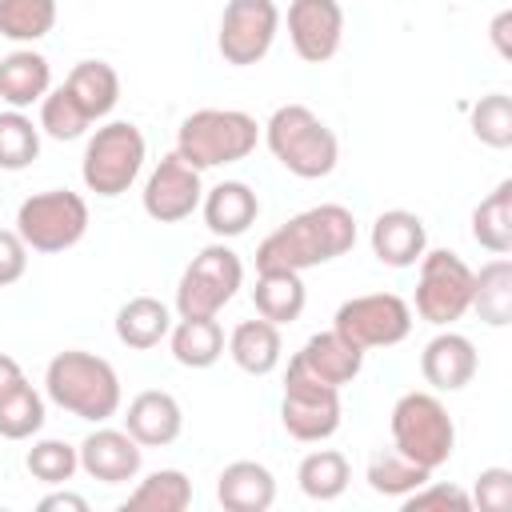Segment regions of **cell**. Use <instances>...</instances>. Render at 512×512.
<instances>
[{
    "label": "cell",
    "instance_id": "6da1fadb",
    "mask_svg": "<svg viewBox=\"0 0 512 512\" xmlns=\"http://www.w3.org/2000/svg\"><path fill=\"white\" fill-rule=\"evenodd\" d=\"M356 244V216L344 204H316L296 212L288 224L268 232L256 248V272L260 268H288V272H308L320 268Z\"/></svg>",
    "mask_w": 512,
    "mask_h": 512
},
{
    "label": "cell",
    "instance_id": "7a4b0ae2",
    "mask_svg": "<svg viewBox=\"0 0 512 512\" xmlns=\"http://www.w3.org/2000/svg\"><path fill=\"white\" fill-rule=\"evenodd\" d=\"M44 392L56 408H64L68 416L76 420H88V424H104L120 412V376L116 368L96 356V352H80V348H68V352H56L44 368Z\"/></svg>",
    "mask_w": 512,
    "mask_h": 512
},
{
    "label": "cell",
    "instance_id": "3957f363",
    "mask_svg": "<svg viewBox=\"0 0 512 512\" xmlns=\"http://www.w3.org/2000/svg\"><path fill=\"white\" fill-rule=\"evenodd\" d=\"M260 136H264L268 152L280 160V168L300 180H320L340 160L336 132L308 104H280L268 116V124L260 128Z\"/></svg>",
    "mask_w": 512,
    "mask_h": 512
},
{
    "label": "cell",
    "instance_id": "277c9868",
    "mask_svg": "<svg viewBox=\"0 0 512 512\" xmlns=\"http://www.w3.org/2000/svg\"><path fill=\"white\" fill-rule=\"evenodd\" d=\"M256 144H260V124L240 108H196L192 116L180 120L176 132V152L200 172L236 164L252 156Z\"/></svg>",
    "mask_w": 512,
    "mask_h": 512
},
{
    "label": "cell",
    "instance_id": "5b68a950",
    "mask_svg": "<svg viewBox=\"0 0 512 512\" xmlns=\"http://www.w3.org/2000/svg\"><path fill=\"white\" fill-rule=\"evenodd\" d=\"M392 448L408 460H416L420 468L436 472L452 460L456 448V424L444 408V400L436 392H404L392 404Z\"/></svg>",
    "mask_w": 512,
    "mask_h": 512
},
{
    "label": "cell",
    "instance_id": "8992f818",
    "mask_svg": "<svg viewBox=\"0 0 512 512\" xmlns=\"http://www.w3.org/2000/svg\"><path fill=\"white\" fill-rule=\"evenodd\" d=\"M144 156H148V144H144V132L132 120L100 124L84 144V160H80L84 188L104 196V200L124 196L136 184V176L144 168Z\"/></svg>",
    "mask_w": 512,
    "mask_h": 512
},
{
    "label": "cell",
    "instance_id": "52a82bcc",
    "mask_svg": "<svg viewBox=\"0 0 512 512\" xmlns=\"http://www.w3.org/2000/svg\"><path fill=\"white\" fill-rule=\"evenodd\" d=\"M16 232L28 252H68L88 232V200L72 188H48L16 208Z\"/></svg>",
    "mask_w": 512,
    "mask_h": 512
},
{
    "label": "cell",
    "instance_id": "ba28073f",
    "mask_svg": "<svg viewBox=\"0 0 512 512\" xmlns=\"http://www.w3.org/2000/svg\"><path fill=\"white\" fill-rule=\"evenodd\" d=\"M244 284V264L240 256L216 240L208 248H200L188 268L180 272V284H176V312L180 316H216Z\"/></svg>",
    "mask_w": 512,
    "mask_h": 512
},
{
    "label": "cell",
    "instance_id": "9c48e42d",
    "mask_svg": "<svg viewBox=\"0 0 512 512\" xmlns=\"http://www.w3.org/2000/svg\"><path fill=\"white\" fill-rule=\"evenodd\" d=\"M416 264V316L436 328L456 324L472 304V268L448 248H424Z\"/></svg>",
    "mask_w": 512,
    "mask_h": 512
},
{
    "label": "cell",
    "instance_id": "30bf717a",
    "mask_svg": "<svg viewBox=\"0 0 512 512\" xmlns=\"http://www.w3.org/2000/svg\"><path fill=\"white\" fill-rule=\"evenodd\" d=\"M332 328L364 352L392 348V344L408 340V332H412V304L396 292H364L336 308Z\"/></svg>",
    "mask_w": 512,
    "mask_h": 512
},
{
    "label": "cell",
    "instance_id": "8fae6325",
    "mask_svg": "<svg viewBox=\"0 0 512 512\" xmlns=\"http://www.w3.org/2000/svg\"><path fill=\"white\" fill-rule=\"evenodd\" d=\"M340 388L320 384L308 376L296 360H288L284 372V400H280V424L300 444H320L340 428Z\"/></svg>",
    "mask_w": 512,
    "mask_h": 512
},
{
    "label": "cell",
    "instance_id": "7c38bea8",
    "mask_svg": "<svg viewBox=\"0 0 512 512\" xmlns=\"http://www.w3.org/2000/svg\"><path fill=\"white\" fill-rule=\"evenodd\" d=\"M276 32H280L276 0H228L224 12H220L216 48H220L224 64L252 68L272 52Z\"/></svg>",
    "mask_w": 512,
    "mask_h": 512
},
{
    "label": "cell",
    "instance_id": "4fadbf2b",
    "mask_svg": "<svg viewBox=\"0 0 512 512\" xmlns=\"http://www.w3.org/2000/svg\"><path fill=\"white\" fill-rule=\"evenodd\" d=\"M144 212L156 224H180L188 220L200 200H204V184H200V168H192L180 152L160 156V164L148 172L144 180Z\"/></svg>",
    "mask_w": 512,
    "mask_h": 512
},
{
    "label": "cell",
    "instance_id": "5bb4252c",
    "mask_svg": "<svg viewBox=\"0 0 512 512\" xmlns=\"http://www.w3.org/2000/svg\"><path fill=\"white\" fill-rule=\"evenodd\" d=\"M288 40L304 64H324L344 44V8L340 0H292L288 4Z\"/></svg>",
    "mask_w": 512,
    "mask_h": 512
},
{
    "label": "cell",
    "instance_id": "9a60e30c",
    "mask_svg": "<svg viewBox=\"0 0 512 512\" xmlns=\"http://www.w3.org/2000/svg\"><path fill=\"white\" fill-rule=\"evenodd\" d=\"M80 472H88L100 484H128L140 476L144 448L124 428H96L80 440Z\"/></svg>",
    "mask_w": 512,
    "mask_h": 512
},
{
    "label": "cell",
    "instance_id": "2e32d148",
    "mask_svg": "<svg viewBox=\"0 0 512 512\" xmlns=\"http://www.w3.org/2000/svg\"><path fill=\"white\" fill-rule=\"evenodd\" d=\"M480 368V356H476V344L464 336V332H436L424 352H420V376L436 388V392H460L472 384Z\"/></svg>",
    "mask_w": 512,
    "mask_h": 512
},
{
    "label": "cell",
    "instance_id": "e0dca14e",
    "mask_svg": "<svg viewBox=\"0 0 512 512\" xmlns=\"http://www.w3.org/2000/svg\"><path fill=\"white\" fill-rule=\"evenodd\" d=\"M184 428V412L180 400L164 388H144L128 400L124 412V432L140 444V448H168Z\"/></svg>",
    "mask_w": 512,
    "mask_h": 512
},
{
    "label": "cell",
    "instance_id": "ac0fdd59",
    "mask_svg": "<svg viewBox=\"0 0 512 512\" xmlns=\"http://www.w3.org/2000/svg\"><path fill=\"white\" fill-rule=\"evenodd\" d=\"M368 244H372V256L388 268H412L424 248H428V228L416 212L408 208H388L372 220V232H368Z\"/></svg>",
    "mask_w": 512,
    "mask_h": 512
},
{
    "label": "cell",
    "instance_id": "d6986e66",
    "mask_svg": "<svg viewBox=\"0 0 512 512\" xmlns=\"http://www.w3.org/2000/svg\"><path fill=\"white\" fill-rule=\"evenodd\" d=\"M292 360H296L308 376H316L320 384L344 388V384H352V380L360 376V368H364V348L348 344L336 328H328V332L308 336L304 348H300Z\"/></svg>",
    "mask_w": 512,
    "mask_h": 512
},
{
    "label": "cell",
    "instance_id": "ffe728a7",
    "mask_svg": "<svg viewBox=\"0 0 512 512\" xmlns=\"http://www.w3.org/2000/svg\"><path fill=\"white\" fill-rule=\"evenodd\" d=\"M200 212H204V224L216 240H232V236H244L256 224L260 196L244 180H220L216 188L204 192Z\"/></svg>",
    "mask_w": 512,
    "mask_h": 512
},
{
    "label": "cell",
    "instance_id": "44dd1931",
    "mask_svg": "<svg viewBox=\"0 0 512 512\" xmlns=\"http://www.w3.org/2000/svg\"><path fill=\"white\" fill-rule=\"evenodd\" d=\"M216 500L224 512H268L276 504V476L260 460H232L216 476Z\"/></svg>",
    "mask_w": 512,
    "mask_h": 512
},
{
    "label": "cell",
    "instance_id": "7402d4cb",
    "mask_svg": "<svg viewBox=\"0 0 512 512\" xmlns=\"http://www.w3.org/2000/svg\"><path fill=\"white\" fill-rule=\"evenodd\" d=\"M52 88V64L48 56L32 52V48H16L8 56H0V100L8 108H32L48 96Z\"/></svg>",
    "mask_w": 512,
    "mask_h": 512
},
{
    "label": "cell",
    "instance_id": "603a6c76",
    "mask_svg": "<svg viewBox=\"0 0 512 512\" xmlns=\"http://www.w3.org/2000/svg\"><path fill=\"white\" fill-rule=\"evenodd\" d=\"M228 356L240 372L248 376H268L276 372L280 356H284V340H280V324L256 316V320H240L228 336Z\"/></svg>",
    "mask_w": 512,
    "mask_h": 512
},
{
    "label": "cell",
    "instance_id": "cb8c5ba5",
    "mask_svg": "<svg viewBox=\"0 0 512 512\" xmlns=\"http://www.w3.org/2000/svg\"><path fill=\"white\" fill-rule=\"evenodd\" d=\"M252 304H256V316H264L272 324H292V320H300V312L308 304V288H304L300 272L260 268L256 288H252Z\"/></svg>",
    "mask_w": 512,
    "mask_h": 512
},
{
    "label": "cell",
    "instance_id": "d4e9b609",
    "mask_svg": "<svg viewBox=\"0 0 512 512\" xmlns=\"http://www.w3.org/2000/svg\"><path fill=\"white\" fill-rule=\"evenodd\" d=\"M172 332V312L164 300L156 296H132L128 304H120L116 312V340L124 348H136V352H148L156 348L160 340H168Z\"/></svg>",
    "mask_w": 512,
    "mask_h": 512
},
{
    "label": "cell",
    "instance_id": "484cf974",
    "mask_svg": "<svg viewBox=\"0 0 512 512\" xmlns=\"http://www.w3.org/2000/svg\"><path fill=\"white\" fill-rule=\"evenodd\" d=\"M168 348L184 368H212L224 356V328L216 316H180L168 332Z\"/></svg>",
    "mask_w": 512,
    "mask_h": 512
},
{
    "label": "cell",
    "instance_id": "4316f807",
    "mask_svg": "<svg viewBox=\"0 0 512 512\" xmlns=\"http://www.w3.org/2000/svg\"><path fill=\"white\" fill-rule=\"evenodd\" d=\"M64 88L76 96V104L88 112V120H104L120 104V72L108 60H80Z\"/></svg>",
    "mask_w": 512,
    "mask_h": 512
},
{
    "label": "cell",
    "instance_id": "83f0119b",
    "mask_svg": "<svg viewBox=\"0 0 512 512\" xmlns=\"http://www.w3.org/2000/svg\"><path fill=\"white\" fill-rule=\"evenodd\" d=\"M468 308L492 328L512 324V260L508 256H496L480 272H472V304Z\"/></svg>",
    "mask_w": 512,
    "mask_h": 512
},
{
    "label": "cell",
    "instance_id": "f1b7e54d",
    "mask_svg": "<svg viewBox=\"0 0 512 512\" xmlns=\"http://www.w3.org/2000/svg\"><path fill=\"white\" fill-rule=\"evenodd\" d=\"M472 240L492 256L512 252V180H500L472 208Z\"/></svg>",
    "mask_w": 512,
    "mask_h": 512
},
{
    "label": "cell",
    "instance_id": "f546056e",
    "mask_svg": "<svg viewBox=\"0 0 512 512\" xmlns=\"http://www.w3.org/2000/svg\"><path fill=\"white\" fill-rule=\"evenodd\" d=\"M192 504V480L180 468L148 472L124 500V512H184Z\"/></svg>",
    "mask_w": 512,
    "mask_h": 512
},
{
    "label": "cell",
    "instance_id": "4dcf8cb0",
    "mask_svg": "<svg viewBox=\"0 0 512 512\" xmlns=\"http://www.w3.org/2000/svg\"><path fill=\"white\" fill-rule=\"evenodd\" d=\"M296 480H300V492H304L308 500L328 504V500L344 496V488H348V480H352V468H348V456H344V452H336V448H316V452H308V456L300 460Z\"/></svg>",
    "mask_w": 512,
    "mask_h": 512
},
{
    "label": "cell",
    "instance_id": "1f68e13d",
    "mask_svg": "<svg viewBox=\"0 0 512 512\" xmlns=\"http://www.w3.org/2000/svg\"><path fill=\"white\" fill-rule=\"evenodd\" d=\"M364 480H368V488H372L376 496H396V500H404L408 492H416L420 484H428L432 472L420 468L416 460L400 456L396 448H384V452H376V456L368 460Z\"/></svg>",
    "mask_w": 512,
    "mask_h": 512
},
{
    "label": "cell",
    "instance_id": "d6a6232c",
    "mask_svg": "<svg viewBox=\"0 0 512 512\" xmlns=\"http://www.w3.org/2000/svg\"><path fill=\"white\" fill-rule=\"evenodd\" d=\"M56 28V0H0V36L36 44Z\"/></svg>",
    "mask_w": 512,
    "mask_h": 512
},
{
    "label": "cell",
    "instance_id": "836d02e7",
    "mask_svg": "<svg viewBox=\"0 0 512 512\" xmlns=\"http://www.w3.org/2000/svg\"><path fill=\"white\" fill-rule=\"evenodd\" d=\"M40 156V124H32L28 112L4 108L0 112V168L20 172Z\"/></svg>",
    "mask_w": 512,
    "mask_h": 512
},
{
    "label": "cell",
    "instance_id": "e575fe53",
    "mask_svg": "<svg viewBox=\"0 0 512 512\" xmlns=\"http://www.w3.org/2000/svg\"><path fill=\"white\" fill-rule=\"evenodd\" d=\"M44 428V396L24 380L8 396H0V436L4 440H32Z\"/></svg>",
    "mask_w": 512,
    "mask_h": 512
},
{
    "label": "cell",
    "instance_id": "d590c367",
    "mask_svg": "<svg viewBox=\"0 0 512 512\" xmlns=\"http://www.w3.org/2000/svg\"><path fill=\"white\" fill-rule=\"evenodd\" d=\"M40 132L52 136V140H80L88 132V112L76 104V96L60 84V88H48V96L40 100Z\"/></svg>",
    "mask_w": 512,
    "mask_h": 512
},
{
    "label": "cell",
    "instance_id": "8d00e7d4",
    "mask_svg": "<svg viewBox=\"0 0 512 512\" xmlns=\"http://www.w3.org/2000/svg\"><path fill=\"white\" fill-rule=\"evenodd\" d=\"M468 124H472V136L496 152L512 148V100L504 92H488L472 104L468 112Z\"/></svg>",
    "mask_w": 512,
    "mask_h": 512
},
{
    "label": "cell",
    "instance_id": "74e56055",
    "mask_svg": "<svg viewBox=\"0 0 512 512\" xmlns=\"http://www.w3.org/2000/svg\"><path fill=\"white\" fill-rule=\"evenodd\" d=\"M24 468L32 472V480L40 484H68L76 472H80V452L68 444V440H36L24 456Z\"/></svg>",
    "mask_w": 512,
    "mask_h": 512
},
{
    "label": "cell",
    "instance_id": "f35d334b",
    "mask_svg": "<svg viewBox=\"0 0 512 512\" xmlns=\"http://www.w3.org/2000/svg\"><path fill=\"white\" fill-rule=\"evenodd\" d=\"M472 508L480 512H508L512 508V472L508 468H484L472 484Z\"/></svg>",
    "mask_w": 512,
    "mask_h": 512
},
{
    "label": "cell",
    "instance_id": "ab89813d",
    "mask_svg": "<svg viewBox=\"0 0 512 512\" xmlns=\"http://www.w3.org/2000/svg\"><path fill=\"white\" fill-rule=\"evenodd\" d=\"M428 508H452V512H472V496L456 484H420L416 492L404 496V512H428Z\"/></svg>",
    "mask_w": 512,
    "mask_h": 512
},
{
    "label": "cell",
    "instance_id": "60d3db41",
    "mask_svg": "<svg viewBox=\"0 0 512 512\" xmlns=\"http://www.w3.org/2000/svg\"><path fill=\"white\" fill-rule=\"evenodd\" d=\"M28 272V244L16 228H0V288L16 284Z\"/></svg>",
    "mask_w": 512,
    "mask_h": 512
},
{
    "label": "cell",
    "instance_id": "b9f144b4",
    "mask_svg": "<svg viewBox=\"0 0 512 512\" xmlns=\"http://www.w3.org/2000/svg\"><path fill=\"white\" fill-rule=\"evenodd\" d=\"M36 508L40 512H88V500L80 492H48Z\"/></svg>",
    "mask_w": 512,
    "mask_h": 512
},
{
    "label": "cell",
    "instance_id": "7bdbcfd3",
    "mask_svg": "<svg viewBox=\"0 0 512 512\" xmlns=\"http://www.w3.org/2000/svg\"><path fill=\"white\" fill-rule=\"evenodd\" d=\"M24 380H28V376H24V368H20L12 356H4V352H0V396H8L12 388H20Z\"/></svg>",
    "mask_w": 512,
    "mask_h": 512
},
{
    "label": "cell",
    "instance_id": "ee69618b",
    "mask_svg": "<svg viewBox=\"0 0 512 512\" xmlns=\"http://www.w3.org/2000/svg\"><path fill=\"white\" fill-rule=\"evenodd\" d=\"M508 28H512V12H500V16L492 20V32H488V36H492V44H496V52H500L504 60L512 56V44H508Z\"/></svg>",
    "mask_w": 512,
    "mask_h": 512
}]
</instances>
